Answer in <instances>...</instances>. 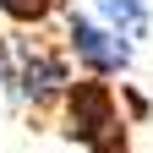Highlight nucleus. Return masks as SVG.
<instances>
[{"label": "nucleus", "instance_id": "20e7f679", "mask_svg": "<svg viewBox=\"0 0 153 153\" xmlns=\"http://www.w3.org/2000/svg\"><path fill=\"white\" fill-rule=\"evenodd\" d=\"M99 22L115 27L126 38V44H137V38H148V0H99Z\"/></svg>", "mask_w": 153, "mask_h": 153}, {"label": "nucleus", "instance_id": "f257e3e1", "mask_svg": "<svg viewBox=\"0 0 153 153\" xmlns=\"http://www.w3.org/2000/svg\"><path fill=\"white\" fill-rule=\"evenodd\" d=\"M66 137L82 142V148L120 137V109H115V93H109L104 76H88V82L66 88Z\"/></svg>", "mask_w": 153, "mask_h": 153}, {"label": "nucleus", "instance_id": "39448f33", "mask_svg": "<svg viewBox=\"0 0 153 153\" xmlns=\"http://www.w3.org/2000/svg\"><path fill=\"white\" fill-rule=\"evenodd\" d=\"M0 11H6L11 22H44L55 11V0H0Z\"/></svg>", "mask_w": 153, "mask_h": 153}, {"label": "nucleus", "instance_id": "7ed1b4c3", "mask_svg": "<svg viewBox=\"0 0 153 153\" xmlns=\"http://www.w3.org/2000/svg\"><path fill=\"white\" fill-rule=\"evenodd\" d=\"M16 93H22L27 104H55V99H66V88H71V76H66V60L60 55H49V49H22L16 55Z\"/></svg>", "mask_w": 153, "mask_h": 153}, {"label": "nucleus", "instance_id": "423d86ee", "mask_svg": "<svg viewBox=\"0 0 153 153\" xmlns=\"http://www.w3.org/2000/svg\"><path fill=\"white\" fill-rule=\"evenodd\" d=\"M88 153H131V148H126V142H120V137H104V142H93V148H88Z\"/></svg>", "mask_w": 153, "mask_h": 153}, {"label": "nucleus", "instance_id": "f03ea898", "mask_svg": "<svg viewBox=\"0 0 153 153\" xmlns=\"http://www.w3.org/2000/svg\"><path fill=\"white\" fill-rule=\"evenodd\" d=\"M66 38H71V55L88 66V76H120V71L131 66V44H126L115 27L93 22V16H71Z\"/></svg>", "mask_w": 153, "mask_h": 153}]
</instances>
